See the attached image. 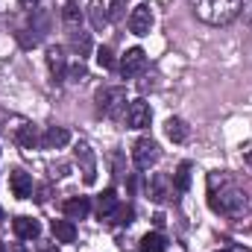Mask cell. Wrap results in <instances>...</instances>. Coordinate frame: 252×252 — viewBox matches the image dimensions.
Segmentation results:
<instances>
[{"label": "cell", "mask_w": 252, "mask_h": 252, "mask_svg": "<svg viewBox=\"0 0 252 252\" xmlns=\"http://www.w3.org/2000/svg\"><path fill=\"white\" fill-rule=\"evenodd\" d=\"M214 179L220 182V193L211 190L208 205H211L217 214H223V217H244V214L250 211V196L241 188H235L226 176H217V173H214Z\"/></svg>", "instance_id": "cell-1"}, {"label": "cell", "mask_w": 252, "mask_h": 252, "mask_svg": "<svg viewBox=\"0 0 252 252\" xmlns=\"http://www.w3.org/2000/svg\"><path fill=\"white\" fill-rule=\"evenodd\" d=\"M199 21L211 27H226L241 15V0H190Z\"/></svg>", "instance_id": "cell-2"}, {"label": "cell", "mask_w": 252, "mask_h": 252, "mask_svg": "<svg viewBox=\"0 0 252 252\" xmlns=\"http://www.w3.org/2000/svg\"><path fill=\"white\" fill-rule=\"evenodd\" d=\"M94 103H97V109H100L106 118H121L126 112V91L121 85L100 88V91L94 94Z\"/></svg>", "instance_id": "cell-3"}, {"label": "cell", "mask_w": 252, "mask_h": 252, "mask_svg": "<svg viewBox=\"0 0 252 252\" xmlns=\"http://www.w3.org/2000/svg\"><path fill=\"white\" fill-rule=\"evenodd\" d=\"M158 144L153 141V138H138L135 141V147H132V161H135V167L138 170H150L156 161H158Z\"/></svg>", "instance_id": "cell-4"}, {"label": "cell", "mask_w": 252, "mask_h": 252, "mask_svg": "<svg viewBox=\"0 0 252 252\" xmlns=\"http://www.w3.org/2000/svg\"><path fill=\"white\" fill-rule=\"evenodd\" d=\"M76 161H79V167H82L85 185H94V182H97V158H94V150H91L85 141L76 144Z\"/></svg>", "instance_id": "cell-5"}, {"label": "cell", "mask_w": 252, "mask_h": 252, "mask_svg": "<svg viewBox=\"0 0 252 252\" xmlns=\"http://www.w3.org/2000/svg\"><path fill=\"white\" fill-rule=\"evenodd\" d=\"M150 121H153L150 103L132 100V103L126 106V126H129V129H144V126H150Z\"/></svg>", "instance_id": "cell-6"}, {"label": "cell", "mask_w": 252, "mask_h": 252, "mask_svg": "<svg viewBox=\"0 0 252 252\" xmlns=\"http://www.w3.org/2000/svg\"><path fill=\"white\" fill-rule=\"evenodd\" d=\"M144 67H147V53H144L141 47H129L124 53V59H121V73H124V79L138 76Z\"/></svg>", "instance_id": "cell-7"}, {"label": "cell", "mask_w": 252, "mask_h": 252, "mask_svg": "<svg viewBox=\"0 0 252 252\" xmlns=\"http://www.w3.org/2000/svg\"><path fill=\"white\" fill-rule=\"evenodd\" d=\"M126 24H129V32H132V35H147V32H150V27H153V9H150L147 3L135 6Z\"/></svg>", "instance_id": "cell-8"}, {"label": "cell", "mask_w": 252, "mask_h": 252, "mask_svg": "<svg viewBox=\"0 0 252 252\" xmlns=\"http://www.w3.org/2000/svg\"><path fill=\"white\" fill-rule=\"evenodd\" d=\"M173 193H176V188H173V179H170V176L156 173V176L150 179V199H156V202H167Z\"/></svg>", "instance_id": "cell-9"}, {"label": "cell", "mask_w": 252, "mask_h": 252, "mask_svg": "<svg viewBox=\"0 0 252 252\" xmlns=\"http://www.w3.org/2000/svg\"><path fill=\"white\" fill-rule=\"evenodd\" d=\"M15 144L21 150H35V147H41V135L32 124H21L15 129Z\"/></svg>", "instance_id": "cell-10"}, {"label": "cell", "mask_w": 252, "mask_h": 252, "mask_svg": "<svg viewBox=\"0 0 252 252\" xmlns=\"http://www.w3.org/2000/svg\"><path fill=\"white\" fill-rule=\"evenodd\" d=\"M12 232H15L21 241H35V238L41 235V226H38V220H32V217H15V220H12Z\"/></svg>", "instance_id": "cell-11"}, {"label": "cell", "mask_w": 252, "mask_h": 252, "mask_svg": "<svg viewBox=\"0 0 252 252\" xmlns=\"http://www.w3.org/2000/svg\"><path fill=\"white\" fill-rule=\"evenodd\" d=\"M67 141H70V132L64 126H47V132L41 135V147L44 150H62Z\"/></svg>", "instance_id": "cell-12"}, {"label": "cell", "mask_w": 252, "mask_h": 252, "mask_svg": "<svg viewBox=\"0 0 252 252\" xmlns=\"http://www.w3.org/2000/svg\"><path fill=\"white\" fill-rule=\"evenodd\" d=\"M9 188H12V193H15L18 199H27V196L32 193V176L24 173V170H12V173H9Z\"/></svg>", "instance_id": "cell-13"}, {"label": "cell", "mask_w": 252, "mask_h": 252, "mask_svg": "<svg viewBox=\"0 0 252 252\" xmlns=\"http://www.w3.org/2000/svg\"><path fill=\"white\" fill-rule=\"evenodd\" d=\"M47 67H50V73H53L56 82H62L64 76H67V59H64L62 47H50L47 50Z\"/></svg>", "instance_id": "cell-14"}, {"label": "cell", "mask_w": 252, "mask_h": 252, "mask_svg": "<svg viewBox=\"0 0 252 252\" xmlns=\"http://www.w3.org/2000/svg\"><path fill=\"white\" fill-rule=\"evenodd\" d=\"M88 211H91L88 196H70V199L64 202V217H67L70 223H73V220H85Z\"/></svg>", "instance_id": "cell-15"}, {"label": "cell", "mask_w": 252, "mask_h": 252, "mask_svg": "<svg viewBox=\"0 0 252 252\" xmlns=\"http://www.w3.org/2000/svg\"><path fill=\"white\" fill-rule=\"evenodd\" d=\"M121 202H118V193H115V188H106L100 196H97V214H100V220H106L115 208H118Z\"/></svg>", "instance_id": "cell-16"}, {"label": "cell", "mask_w": 252, "mask_h": 252, "mask_svg": "<svg viewBox=\"0 0 252 252\" xmlns=\"http://www.w3.org/2000/svg\"><path fill=\"white\" fill-rule=\"evenodd\" d=\"M164 132H167V138H170L173 144H185V141H188V124H185L182 118H170V121L164 124Z\"/></svg>", "instance_id": "cell-17"}, {"label": "cell", "mask_w": 252, "mask_h": 252, "mask_svg": "<svg viewBox=\"0 0 252 252\" xmlns=\"http://www.w3.org/2000/svg\"><path fill=\"white\" fill-rule=\"evenodd\" d=\"M53 238L59 241V244H73L76 241V226L70 223V220H53Z\"/></svg>", "instance_id": "cell-18"}, {"label": "cell", "mask_w": 252, "mask_h": 252, "mask_svg": "<svg viewBox=\"0 0 252 252\" xmlns=\"http://www.w3.org/2000/svg\"><path fill=\"white\" fill-rule=\"evenodd\" d=\"M70 47H73V53H76L79 59L88 56V53H91V35L82 32V30H70Z\"/></svg>", "instance_id": "cell-19"}, {"label": "cell", "mask_w": 252, "mask_h": 252, "mask_svg": "<svg viewBox=\"0 0 252 252\" xmlns=\"http://www.w3.org/2000/svg\"><path fill=\"white\" fill-rule=\"evenodd\" d=\"M141 252H167V238L161 232H150L141 238Z\"/></svg>", "instance_id": "cell-20"}, {"label": "cell", "mask_w": 252, "mask_h": 252, "mask_svg": "<svg viewBox=\"0 0 252 252\" xmlns=\"http://www.w3.org/2000/svg\"><path fill=\"white\" fill-rule=\"evenodd\" d=\"M62 21L67 30H79V24H82V12H79V6L73 3V0H67L62 6Z\"/></svg>", "instance_id": "cell-21"}, {"label": "cell", "mask_w": 252, "mask_h": 252, "mask_svg": "<svg viewBox=\"0 0 252 252\" xmlns=\"http://www.w3.org/2000/svg\"><path fill=\"white\" fill-rule=\"evenodd\" d=\"M88 15H91V27H94V30H103V27L109 24V12H106L103 0H91V6H88Z\"/></svg>", "instance_id": "cell-22"}, {"label": "cell", "mask_w": 252, "mask_h": 252, "mask_svg": "<svg viewBox=\"0 0 252 252\" xmlns=\"http://www.w3.org/2000/svg\"><path fill=\"white\" fill-rule=\"evenodd\" d=\"M30 27H32V32L44 35V32L50 30V12H47V9H32V15H30Z\"/></svg>", "instance_id": "cell-23"}, {"label": "cell", "mask_w": 252, "mask_h": 252, "mask_svg": "<svg viewBox=\"0 0 252 252\" xmlns=\"http://www.w3.org/2000/svg\"><path fill=\"white\" fill-rule=\"evenodd\" d=\"M132 217H135V208H132V205H118V208L106 217V223H112V226H129Z\"/></svg>", "instance_id": "cell-24"}, {"label": "cell", "mask_w": 252, "mask_h": 252, "mask_svg": "<svg viewBox=\"0 0 252 252\" xmlns=\"http://www.w3.org/2000/svg\"><path fill=\"white\" fill-rule=\"evenodd\" d=\"M173 188L176 193H185L190 188V164L188 161H182L179 167H176V173H173Z\"/></svg>", "instance_id": "cell-25"}, {"label": "cell", "mask_w": 252, "mask_h": 252, "mask_svg": "<svg viewBox=\"0 0 252 252\" xmlns=\"http://www.w3.org/2000/svg\"><path fill=\"white\" fill-rule=\"evenodd\" d=\"M97 64L106 67V70L115 67V53H112V47H100V50H97Z\"/></svg>", "instance_id": "cell-26"}, {"label": "cell", "mask_w": 252, "mask_h": 252, "mask_svg": "<svg viewBox=\"0 0 252 252\" xmlns=\"http://www.w3.org/2000/svg\"><path fill=\"white\" fill-rule=\"evenodd\" d=\"M67 76H70V82H82L85 76H88V70H85V64H82V59L73 64V67H67Z\"/></svg>", "instance_id": "cell-27"}, {"label": "cell", "mask_w": 252, "mask_h": 252, "mask_svg": "<svg viewBox=\"0 0 252 252\" xmlns=\"http://www.w3.org/2000/svg\"><path fill=\"white\" fill-rule=\"evenodd\" d=\"M241 18H244V24L252 30V0H241Z\"/></svg>", "instance_id": "cell-28"}, {"label": "cell", "mask_w": 252, "mask_h": 252, "mask_svg": "<svg viewBox=\"0 0 252 252\" xmlns=\"http://www.w3.org/2000/svg\"><path fill=\"white\" fill-rule=\"evenodd\" d=\"M121 15H124V0H115L112 9H109V21H118Z\"/></svg>", "instance_id": "cell-29"}, {"label": "cell", "mask_w": 252, "mask_h": 252, "mask_svg": "<svg viewBox=\"0 0 252 252\" xmlns=\"http://www.w3.org/2000/svg\"><path fill=\"white\" fill-rule=\"evenodd\" d=\"M38 3H41V0H21V6H24V9H30V12H32V9H38Z\"/></svg>", "instance_id": "cell-30"}, {"label": "cell", "mask_w": 252, "mask_h": 252, "mask_svg": "<svg viewBox=\"0 0 252 252\" xmlns=\"http://www.w3.org/2000/svg\"><path fill=\"white\" fill-rule=\"evenodd\" d=\"M247 161H250V164H252V150H250V153H247Z\"/></svg>", "instance_id": "cell-31"}, {"label": "cell", "mask_w": 252, "mask_h": 252, "mask_svg": "<svg viewBox=\"0 0 252 252\" xmlns=\"http://www.w3.org/2000/svg\"><path fill=\"white\" fill-rule=\"evenodd\" d=\"M0 220H3V208H0Z\"/></svg>", "instance_id": "cell-32"}, {"label": "cell", "mask_w": 252, "mask_h": 252, "mask_svg": "<svg viewBox=\"0 0 252 252\" xmlns=\"http://www.w3.org/2000/svg\"><path fill=\"white\" fill-rule=\"evenodd\" d=\"M0 252H6V250H3V244H0Z\"/></svg>", "instance_id": "cell-33"}, {"label": "cell", "mask_w": 252, "mask_h": 252, "mask_svg": "<svg viewBox=\"0 0 252 252\" xmlns=\"http://www.w3.org/2000/svg\"><path fill=\"white\" fill-rule=\"evenodd\" d=\"M220 252H229V250H220Z\"/></svg>", "instance_id": "cell-34"}]
</instances>
